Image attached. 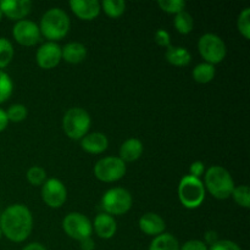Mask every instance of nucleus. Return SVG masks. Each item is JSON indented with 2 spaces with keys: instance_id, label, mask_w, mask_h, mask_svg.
I'll use <instances>...</instances> for the list:
<instances>
[{
  "instance_id": "nucleus-1",
  "label": "nucleus",
  "mask_w": 250,
  "mask_h": 250,
  "mask_svg": "<svg viewBox=\"0 0 250 250\" xmlns=\"http://www.w3.org/2000/svg\"><path fill=\"white\" fill-rule=\"evenodd\" d=\"M0 229L2 236L14 243L26 241L33 229V216L26 205L12 204L0 215Z\"/></svg>"
},
{
  "instance_id": "nucleus-2",
  "label": "nucleus",
  "mask_w": 250,
  "mask_h": 250,
  "mask_svg": "<svg viewBox=\"0 0 250 250\" xmlns=\"http://www.w3.org/2000/svg\"><path fill=\"white\" fill-rule=\"evenodd\" d=\"M39 31L49 42H56L67 36L71 27L68 15L60 7H51L42 16Z\"/></svg>"
},
{
  "instance_id": "nucleus-3",
  "label": "nucleus",
  "mask_w": 250,
  "mask_h": 250,
  "mask_svg": "<svg viewBox=\"0 0 250 250\" xmlns=\"http://www.w3.org/2000/svg\"><path fill=\"white\" fill-rule=\"evenodd\" d=\"M205 190L220 200L229 199L234 189V181L229 170L219 165L210 166L204 173Z\"/></svg>"
},
{
  "instance_id": "nucleus-4",
  "label": "nucleus",
  "mask_w": 250,
  "mask_h": 250,
  "mask_svg": "<svg viewBox=\"0 0 250 250\" xmlns=\"http://www.w3.org/2000/svg\"><path fill=\"white\" fill-rule=\"evenodd\" d=\"M204 183L200 178H195L190 175H186L178 183V199L181 204L187 209H198L205 199Z\"/></svg>"
},
{
  "instance_id": "nucleus-5",
  "label": "nucleus",
  "mask_w": 250,
  "mask_h": 250,
  "mask_svg": "<svg viewBox=\"0 0 250 250\" xmlns=\"http://www.w3.org/2000/svg\"><path fill=\"white\" fill-rule=\"evenodd\" d=\"M92 125L90 115L82 107H71L62 117V129L66 136L81 141L88 133Z\"/></svg>"
},
{
  "instance_id": "nucleus-6",
  "label": "nucleus",
  "mask_w": 250,
  "mask_h": 250,
  "mask_svg": "<svg viewBox=\"0 0 250 250\" xmlns=\"http://www.w3.org/2000/svg\"><path fill=\"white\" fill-rule=\"evenodd\" d=\"M133 198L131 193L121 187H115L106 190L102 198V208L105 214L111 216L125 215L131 210Z\"/></svg>"
},
{
  "instance_id": "nucleus-7",
  "label": "nucleus",
  "mask_w": 250,
  "mask_h": 250,
  "mask_svg": "<svg viewBox=\"0 0 250 250\" xmlns=\"http://www.w3.org/2000/svg\"><path fill=\"white\" fill-rule=\"evenodd\" d=\"M198 50L205 62L216 65L226 58L227 48L221 37L214 33H205L198 41Z\"/></svg>"
},
{
  "instance_id": "nucleus-8",
  "label": "nucleus",
  "mask_w": 250,
  "mask_h": 250,
  "mask_svg": "<svg viewBox=\"0 0 250 250\" xmlns=\"http://www.w3.org/2000/svg\"><path fill=\"white\" fill-rule=\"evenodd\" d=\"M94 176L104 183L120 181L126 175V164L119 156H106L97 161L94 166Z\"/></svg>"
},
{
  "instance_id": "nucleus-9",
  "label": "nucleus",
  "mask_w": 250,
  "mask_h": 250,
  "mask_svg": "<svg viewBox=\"0 0 250 250\" xmlns=\"http://www.w3.org/2000/svg\"><path fill=\"white\" fill-rule=\"evenodd\" d=\"M62 229L70 238L75 241H83L92 237L93 225L85 215L81 212H70L62 220Z\"/></svg>"
},
{
  "instance_id": "nucleus-10",
  "label": "nucleus",
  "mask_w": 250,
  "mask_h": 250,
  "mask_svg": "<svg viewBox=\"0 0 250 250\" xmlns=\"http://www.w3.org/2000/svg\"><path fill=\"white\" fill-rule=\"evenodd\" d=\"M42 199L53 209H59L65 204L67 199V189L65 185L58 178H49L42 186Z\"/></svg>"
},
{
  "instance_id": "nucleus-11",
  "label": "nucleus",
  "mask_w": 250,
  "mask_h": 250,
  "mask_svg": "<svg viewBox=\"0 0 250 250\" xmlns=\"http://www.w3.org/2000/svg\"><path fill=\"white\" fill-rule=\"evenodd\" d=\"M12 37L19 44L23 46H33L41 41L39 26L29 20H21L12 27Z\"/></svg>"
},
{
  "instance_id": "nucleus-12",
  "label": "nucleus",
  "mask_w": 250,
  "mask_h": 250,
  "mask_svg": "<svg viewBox=\"0 0 250 250\" xmlns=\"http://www.w3.org/2000/svg\"><path fill=\"white\" fill-rule=\"evenodd\" d=\"M61 60V46L55 42H46L42 44L36 53L37 63L43 70H51L56 67Z\"/></svg>"
},
{
  "instance_id": "nucleus-13",
  "label": "nucleus",
  "mask_w": 250,
  "mask_h": 250,
  "mask_svg": "<svg viewBox=\"0 0 250 250\" xmlns=\"http://www.w3.org/2000/svg\"><path fill=\"white\" fill-rule=\"evenodd\" d=\"M32 4L31 0H1L0 1V10L2 15L7 19L21 21L26 19L31 12Z\"/></svg>"
},
{
  "instance_id": "nucleus-14",
  "label": "nucleus",
  "mask_w": 250,
  "mask_h": 250,
  "mask_svg": "<svg viewBox=\"0 0 250 250\" xmlns=\"http://www.w3.org/2000/svg\"><path fill=\"white\" fill-rule=\"evenodd\" d=\"M70 7L78 19L84 21L97 19L102 11V5L98 0H71Z\"/></svg>"
},
{
  "instance_id": "nucleus-15",
  "label": "nucleus",
  "mask_w": 250,
  "mask_h": 250,
  "mask_svg": "<svg viewBox=\"0 0 250 250\" xmlns=\"http://www.w3.org/2000/svg\"><path fill=\"white\" fill-rule=\"evenodd\" d=\"M139 229L146 236L156 237L159 234L164 233L166 229L165 221L160 215L155 212H146L138 221Z\"/></svg>"
},
{
  "instance_id": "nucleus-16",
  "label": "nucleus",
  "mask_w": 250,
  "mask_h": 250,
  "mask_svg": "<svg viewBox=\"0 0 250 250\" xmlns=\"http://www.w3.org/2000/svg\"><path fill=\"white\" fill-rule=\"evenodd\" d=\"M81 146L84 151L89 154L104 153L109 146V139L102 132H93V133H87L82 139H81Z\"/></svg>"
},
{
  "instance_id": "nucleus-17",
  "label": "nucleus",
  "mask_w": 250,
  "mask_h": 250,
  "mask_svg": "<svg viewBox=\"0 0 250 250\" xmlns=\"http://www.w3.org/2000/svg\"><path fill=\"white\" fill-rule=\"evenodd\" d=\"M93 225V229L95 231V233L98 234V237H100L102 239H110L116 234L117 231V224L116 220L114 219V216L109 214H105V212H100L95 216L94 224Z\"/></svg>"
},
{
  "instance_id": "nucleus-18",
  "label": "nucleus",
  "mask_w": 250,
  "mask_h": 250,
  "mask_svg": "<svg viewBox=\"0 0 250 250\" xmlns=\"http://www.w3.org/2000/svg\"><path fill=\"white\" fill-rule=\"evenodd\" d=\"M143 143L138 138H129L125 141L120 146L119 158L126 163H133L138 160L143 154Z\"/></svg>"
},
{
  "instance_id": "nucleus-19",
  "label": "nucleus",
  "mask_w": 250,
  "mask_h": 250,
  "mask_svg": "<svg viewBox=\"0 0 250 250\" xmlns=\"http://www.w3.org/2000/svg\"><path fill=\"white\" fill-rule=\"evenodd\" d=\"M61 56L68 63H81L87 58V48L80 42H71L61 48Z\"/></svg>"
},
{
  "instance_id": "nucleus-20",
  "label": "nucleus",
  "mask_w": 250,
  "mask_h": 250,
  "mask_svg": "<svg viewBox=\"0 0 250 250\" xmlns=\"http://www.w3.org/2000/svg\"><path fill=\"white\" fill-rule=\"evenodd\" d=\"M165 58L168 63H171L172 66H177V67L189 65V62L192 61V55L185 46L170 45L166 49Z\"/></svg>"
},
{
  "instance_id": "nucleus-21",
  "label": "nucleus",
  "mask_w": 250,
  "mask_h": 250,
  "mask_svg": "<svg viewBox=\"0 0 250 250\" xmlns=\"http://www.w3.org/2000/svg\"><path fill=\"white\" fill-rule=\"evenodd\" d=\"M148 250H180V243L175 236L164 232L154 237Z\"/></svg>"
},
{
  "instance_id": "nucleus-22",
  "label": "nucleus",
  "mask_w": 250,
  "mask_h": 250,
  "mask_svg": "<svg viewBox=\"0 0 250 250\" xmlns=\"http://www.w3.org/2000/svg\"><path fill=\"white\" fill-rule=\"evenodd\" d=\"M216 75V68L214 65L208 62H200L193 68L192 76L194 78L195 82L200 83V84H207L210 83L215 78Z\"/></svg>"
},
{
  "instance_id": "nucleus-23",
  "label": "nucleus",
  "mask_w": 250,
  "mask_h": 250,
  "mask_svg": "<svg viewBox=\"0 0 250 250\" xmlns=\"http://www.w3.org/2000/svg\"><path fill=\"white\" fill-rule=\"evenodd\" d=\"M173 24H175V28L177 29L178 33L188 34L193 31V27H194V21H193L192 15L185 10V11L175 15Z\"/></svg>"
},
{
  "instance_id": "nucleus-24",
  "label": "nucleus",
  "mask_w": 250,
  "mask_h": 250,
  "mask_svg": "<svg viewBox=\"0 0 250 250\" xmlns=\"http://www.w3.org/2000/svg\"><path fill=\"white\" fill-rule=\"evenodd\" d=\"M100 5L102 10L111 19H119L126 11V2L124 0H104Z\"/></svg>"
},
{
  "instance_id": "nucleus-25",
  "label": "nucleus",
  "mask_w": 250,
  "mask_h": 250,
  "mask_svg": "<svg viewBox=\"0 0 250 250\" xmlns=\"http://www.w3.org/2000/svg\"><path fill=\"white\" fill-rule=\"evenodd\" d=\"M14 55L15 50L11 42L7 38L0 37V70L9 66V63L14 59Z\"/></svg>"
},
{
  "instance_id": "nucleus-26",
  "label": "nucleus",
  "mask_w": 250,
  "mask_h": 250,
  "mask_svg": "<svg viewBox=\"0 0 250 250\" xmlns=\"http://www.w3.org/2000/svg\"><path fill=\"white\" fill-rule=\"evenodd\" d=\"M14 92V82L5 71L0 70V104L6 102Z\"/></svg>"
},
{
  "instance_id": "nucleus-27",
  "label": "nucleus",
  "mask_w": 250,
  "mask_h": 250,
  "mask_svg": "<svg viewBox=\"0 0 250 250\" xmlns=\"http://www.w3.org/2000/svg\"><path fill=\"white\" fill-rule=\"evenodd\" d=\"M231 197L233 198L234 202L242 208H246L249 209L250 207V190L248 186H238V187H234L233 192H232Z\"/></svg>"
},
{
  "instance_id": "nucleus-28",
  "label": "nucleus",
  "mask_w": 250,
  "mask_h": 250,
  "mask_svg": "<svg viewBox=\"0 0 250 250\" xmlns=\"http://www.w3.org/2000/svg\"><path fill=\"white\" fill-rule=\"evenodd\" d=\"M186 5L187 4H186L185 0H159L158 1V6L163 11L173 15H177L180 12L185 11Z\"/></svg>"
},
{
  "instance_id": "nucleus-29",
  "label": "nucleus",
  "mask_w": 250,
  "mask_h": 250,
  "mask_svg": "<svg viewBox=\"0 0 250 250\" xmlns=\"http://www.w3.org/2000/svg\"><path fill=\"white\" fill-rule=\"evenodd\" d=\"M26 177L32 186H43L46 181V171L41 166H32L27 171Z\"/></svg>"
},
{
  "instance_id": "nucleus-30",
  "label": "nucleus",
  "mask_w": 250,
  "mask_h": 250,
  "mask_svg": "<svg viewBox=\"0 0 250 250\" xmlns=\"http://www.w3.org/2000/svg\"><path fill=\"white\" fill-rule=\"evenodd\" d=\"M237 28L246 39L250 38V7H246L238 15Z\"/></svg>"
},
{
  "instance_id": "nucleus-31",
  "label": "nucleus",
  "mask_w": 250,
  "mask_h": 250,
  "mask_svg": "<svg viewBox=\"0 0 250 250\" xmlns=\"http://www.w3.org/2000/svg\"><path fill=\"white\" fill-rule=\"evenodd\" d=\"M28 111H27V107L23 104H14L7 109L6 116L9 122H21L23 120H26Z\"/></svg>"
},
{
  "instance_id": "nucleus-32",
  "label": "nucleus",
  "mask_w": 250,
  "mask_h": 250,
  "mask_svg": "<svg viewBox=\"0 0 250 250\" xmlns=\"http://www.w3.org/2000/svg\"><path fill=\"white\" fill-rule=\"evenodd\" d=\"M154 41L159 46H163V48H168L171 45L170 33L166 29H158L154 34Z\"/></svg>"
},
{
  "instance_id": "nucleus-33",
  "label": "nucleus",
  "mask_w": 250,
  "mask_h": 250,
  "mask_svg": "<svg viewBox=\"0 0 250 250\" xmlns=\"http://www.w3.org/2000/svg\"><path fill=\"white\" fill-rule=\"evenodd\" d=\"M209 250H242L241 247L229 239H219L215 244L209 247Z\"/></svg>"
},
{
  "instance_id": "nucleus-34",
  "label": "nucleus",
  "mask_w": 250,
  "mask_h": 250,
  "mask_svg": "<svg viewBox=\"0 0 250 250\" xmlns=\"http://www.w3.org/2000/svg\"><path fill=\"white\" fill-rule=\"evenodd\" d=\"M180 250H209V247L199 239H190L180 247Z\"/></svg>"
},
{
  "instance_id": "nucleus-35",
  "label": "nucleus",
  "mask_w": 250,
  "mask_h": 250,
  "mask_svg": "<svg viewBox=\"0 0 250 250\" xmlns=\"http://www.w3.org/2000/svg\"><path fill=\"white\" fill-rule=\"evenodd\" d=\"M205 173V165L203 161H194L189 166V173L188 175L193 176L195 178H200Z\"/></svg>"
},
{
  "instance_id": "nucleus-36",
  "label": "nucleus",
  "mask_w": 250,
  "mask_h": 250,
  "mask_svg": "<svg viewBox=\"0 0 250 250\" xmlns=\"http://www.w3.org/2000/svg\"><path fill=\"white\" fill-rule=\"evenodd\" d=\"M204 243L207 244H209V246H212V244H215L216 243L217 241H219V234H217V232H215V231H208V232H205V234H204Z\"/></svg>"
},
{
  "instance_id": "nucleus-37",
  "label": "nucleus",
  "mask_w": 250,
  "mask_h": 250,
  "mask_svg": "<svg viewBox=\"0 0 250 250\" xmlns=\"http://www.w3.org/2000/svg\"><path fill=\"white\" fill-rule=\"evenodd\" d=\"M80 247H81V250H94L95 243L92 239V237H89V238H85L83 239V241H81Z\"/></svg>"
},
{
  "instance_id": "nucleus-38",
  "label": "nucleus",
  "mask_w": 250,
  "mask_h": 250,
  "mask_svg": "<svg viewBox=\"0 0 250 250\" xmlns=\"http://www.w3.org/2000/svg\"><path fill=\"white\" fill-rule=\"evenodd\" d=\"M7 125H9V120H7L6 111L0 107V132L5 131L7 127Z\"/></svg>"
},
{
  "instance_id": "nucleus-39",
  "label": "nucleus",
  "mask_w": 250,
  "mask_h": 250,
  "mask_svg": "<svg viewBox=\"0 0 250 250\" xmlns=\"http://www.w3.org/2000/svg\"><path fill=\"white\" fill-rule=\"evenodd\" d=\"M22 250H46V248L41 243H29Z\"/></svg>"
},
{
  "instance_id": "nucleus-40",
  "label": "nucleus",
  "mask_w": 250,
  "mask_h": 250,
  "mask_svg": "<svg viewBox=\"0 0 250 250\" xmlns=\"http://www.w3.org/2000/svg\"><path fill=\"white\" fill-rule=\"evenodd\" d=\"M2 17H4V15H2V12H1V10H0V22H1V20H2Z\"/></svg>"
},
{
  "instance_id": "nucleus-41",
  "label": "nucleus",
  "mask_w": 250,
  "mask_h": 250,
  "mask_svg": "<svg viewBox=\"0 0 250 250\" xmlns=\"http://www.w3.org/2000/svg\"><path fill=\"white\" fill-rule=\"evenodd\" d=\"M1 237H2V232H1V229H0V239H1Z\"/></svg>"
}]
</instances>
